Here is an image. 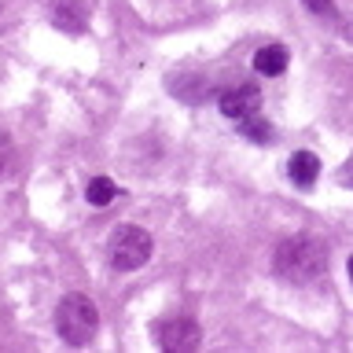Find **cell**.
I'll return each mask as SVG.
<instances>
[{
	"label": "cell",
	"mask_w": 353,
	"mask_h": 353,
	"mask_svg": "<svg viewBox=\"0 0 353 353\" xmlns=\"http://www.w3.org/2000/svg\"><path fill=\"white\" fill-rule=\"evenodd\" d=\"M236 129L243 132V137H250V140H258V143H269L276 132H272V125L265 121V114L258 110V114H250V118H243V121H236Z\"/></svg>",
	"instance_id": "obj_10"
},
{
	"label": "cell",
	"mask_w": 353,
	"mask_h": 353,
	"mask_svg": "<svg viewBox=\"0 0 353 353\" xmlns=\"http://www.w3.org/2000/svg\"><path fill=\"white\" fill-rule=\"evenodd\" d=\"M305 4L313 8V11H331V4H327V0H305Z\"/></svg>",
	"instance_id": "obj_13"
},
{
	"label": "cell",
	"mask_w": 353,
	"mask_h": 353,
	"mask_svg": "<svg viewBox=\"0 0 353 353\" xmlns=\"http://www.w3.org/2000/svg\"><path fill=\"white\" fill-rule=\"evenodd\" d=\"M258 110H261V88L258 85L239 81V85H232L221 92V114L232 118V121H243V118L258 114Z\"/></svg>",
	"instance_id": "obj_5"
},
{
	"label": "cell",
	"mask_w": 353,
	"mask_h": 353,
	"mask_svg": "<svg viewBox=\"0 0 353 353\" xmlns=\"http://www.w3.org/2000/svg\"><path fill=\"white\" fill-rule=\"evenodd\" d=\"M11 165H15V143H11L8 132H0V181L11 173Z\"/></svg>",
	"instance_id": "obj_11"
},
{
	"label": "cell",
	"mask_w": 353,
	"mask_h": 353,
	"mask_svg": "<svg viewBox=\"0 0 353 353\" xmlns=\"http://www.w3.org/2000/svg\"><path fill=\"white\" fill-rule=\"evenodd\" d=\"M272 265L287 283H316L327 269V250L313 236H291L276 247Z\"/></svg>",
	"instance_id": "obj_1"
},
{
	"label": "cell",
	"mask_w": 353,
	"mask_h": 353,
	"mask_svg": "<svg viewBox=\"0 0 353 353\" xmlns=\"http://www.w3.org/2000/svg\"><path fill=\"white\" fill-rule=\"evenodd\" d=\"M55 331H59L63 342L70 346H88L99 331V313L88 294H66L59 305H55Z\"/></svg>",
	"instance_id": "obj_2"
},
{
	"label": "cell",
	"mask_w": 353,
	"mask_h": 353,
	"mask_svg": "<svg viewBox=\"0 0 353 353\" xmlns=\"http://www.w3.org/2000/svg\"><path fill=\"white\" fill-rule=\"evenodd\" d=\"M199 339H203V331L192 316H170L159 324V346L162 350H173V353H188L199 346Z\"/></svg>",
	"instance_id": "obj_4"
},
{
	"label": "cell",
	"mask_w": 353,
	"mask_h": 353,
	"mask_svg": "<svg viewBox=\"0 0 353 353\" xmlns=\"http://www.w3.org/2000/svg\"><path fill=\"white\" fill-rule=\"evenodd\" d=\"M114 195H118V184L110 181V176H92V181H88V188H85L88 206H107Z\"/></svg>",
	"instance_id": "obj_9"
},
{
	"label": "cell",
	"mask_w": 353,
	"mask_h": 353,
	"mask_svg": "<svg viewBox=\"0 0 353 353\" xmlns=\"http://www.w3.org/2000/svg\"><path fill=\"white\" fill-rule=\"evenodd\" d=\"M346 269H350V280H353V258H350V265H346Z\"/></svg>",
	"instance_id": "obj_14"
},
{
	"label": "cell",
	"mask_w": 353,
	"mask_h": 353,
	"mask_svg": "<svg viewBox=\"0 0 353 353\" xmlns=\"http://www.w3.org/2000/svg\"><path fill=\"white\" fill-rule=\"evenodd\" d=\"M151 250H154V243L140 225H121L114 232V239H110V265L118 272H132L151 258Z\"/></svg>",
	"instance_id": "obj_3"
},
{
	"label": "cell",
	"mask_w": 353,
	"mask_h": 353,
	"mask_svg": "<svg viewBox=\"0 0 353 353\" xmlns=\"http://www.w3.org/2000/svg\"><path fill=\"white\" fill-rule=\"evenodd\" d=\"M342 184H346V188H353V154L346 159V165H342Z\"/></svg>",
	"instance_id": "obj_12"
},
{
	"label": "cell",
	"mask_w": 353,
	"mask_h": 353,
	"mask_svg": "<svg viewBox=\"0 0 353 353\" xmlns=\"http://www.w3.org/2000/svg\"><path fill=\"white\" fill-rule=\"evenodd\" d=\"M48 15H52L55 26L66 30V33H81L85 30V4L81 0H52Z\"/></svg>",
	"instance_id": "obj_6"
},
{
	"label": "cell",
	"mask_w": 353,
	"mask_h": 353,
	"mask_svg": "<svg viewBox=\"0 0 353 353\" xmlns=\"http://www.w3.org/2000/svg\"><path fill=\"white\" fill-rule=\"evenodd\" d=\"M287 173L298 188H313L316 184V173H320V159L313 151H294L291 162H287Z\"/></svg>",
	"instance_id": "obj_8"
},
{
	"label": "cell",
	"mask_w": 353,
	"mask_h": 353,
	"mask_svg": "<svg viewBox=\"0 0 353 353\" xmlns=\"http://www.w3.org/2000/svg\"><path fill=\"white\" fill-rule=\"evenodd\" d=\"M287 63H291V55H287L283 44H265V48L254 52V70L265 77H280L287 70Z\"/></svg>",
	"instance_id": "obj_7"
}]
</instances>
